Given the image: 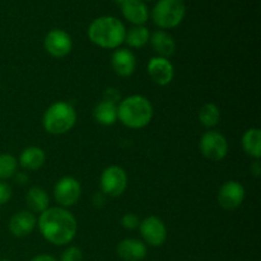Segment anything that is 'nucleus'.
<instances>
[{"instance_id": "f3484780", "label": "nucleus", "mask_w": 261, "mask_h": 261, "mask_svg": "<svg viewBox=\"0 0 261 261\" xmlns=\"http://www.w3.org/2000/svg\"><path fill=\"white\" fill-rule=\"evenodd\" d=\"M150 45H152L153 50L158 54L161 58H166L172 56L176 50V42L173 40L172 36L167 33L166 31H155L152 36H150Z\"/></svg>"}, {"instance_id": "20e7f679", "label": "nucleus", "mask_w": 261, "mask_h": 261, "mask_svg": "<svg viewBox=\"0 0 261 261\" xmlns=\"http://www.w3.org/2000/svg\"><path fill=\"white\" fill-rule=\"evenodd\" d=\"M76 121V112L70 103L55 102L45 111L42 125L48 134L63 135L70 132Z\"/></svg>"}, {"instance_id": "1a4fd4ad", "label": "nucleus", "mask_w": 261, "mask_h": 261, "mask_svg": "<svg viewBox=\"0 0 261 261\" xmlns=\"http://www.w3.org/2000/svg\"><path fill=\"white\" fill-rule=\"evenodd\" d=\"M43 47L53 58L61 59L69 55L73 47V41L68 32L63 30H51L46 35Z\"/></svg>"}, {"instance_id": "473e14b6", "label": "nucleus", "mask_w": 261, "mask_h": 261, "mask_svg": "<svg viewBox=\"0 0 261 261\" xmlns=\"http://www.w3.org/2000/svg\"><path fill=\"white\" fill-rule=\"evenodd\" d=\"M0 261H9V260H7V259H2Z\"/></svg>"}, {"instance_id": "6ab92c4d", "label": "nucleus", "mask_w": 261, "mask_h": 261, "mask_svg": "<svg viewBox=\"0 0 261 261\" xmlns=\"http://www.w3.org/2000/svg\"><path fill=\"white\" fill-rule=\"evenodd\" d=\"M25 203H27L30 212L32 213H42L48 208L50 199L47 193L42 188H31L25 195Z\"/></svg>"}, {"instance_id": "a211bd4d", "label": "nucleus", "mask_w": 261, "mask_h": 261, "mask_svg": "<svg viewBox=\"0 0 261 261\" xmlns=\"http://www.w3.org/2000/svg\"><path fill=\"white\" fill-rule=\"evenodd\" d=\"M46 161V154L41 148L28 147L20 153L19 163L24 170L37 171L43 166Z\"/></svg>"}, {"instance_id": "ddd939ff", "label": "nucleus", "mask_w": 261, "mask_h": 261, "mask_svg": "<svg viewBox=\"0 0 261 261\" xmlns=\"http://www.w3.org/2000/svg\"><path fill=\"white\" fill-rule=\"evenodd\" d=\"M37 224L36 216L30 211L15 213L9 221V231L15 237H25L33 232Z\"/></svg>"}, {"instance_id": "9d476101", "label": "nucleus", "mask_w": 261, "mask_h": 261, "mask_svg": "<svg viewBox=\"0 0 261 261\" xmlns=\"http://www.w3.org/2000/svg\"><path fill=\"white\" fill-rule=\"evenodd\" d=\"M139 229L142 237L149 246H161L167 239V229L165 223L155 216L143 219L139 224Z\"/></svg>"}, {"instance_id": "423d86ee", "label": "nucleus", "mask_w": 261, "mask_h": 261, "mask_svg": "<svg viewBox=\"0 0 261 261\" xmlns=\"http://www.w3.org/2000/svg\"><path fill=\"white\" fill-rule=\"evenodd\" d=\"M103 195L116 198L120 196L127 188V175L124 168L119 166H110L105 168L99 180Z\"/></svg>"}, {"instance_id": "0eeeda50", "label": "nucleus", "mask_w": 261, "mask_h": 261, "mask_svg": "<svg viewBox=\"0 0 261 261\" xmlns=\"http://www.w3.org/2000/svg\"><path fill=\"white\" fill-rule=\"evenodd\" d=\"M200 153L208 160L218 162L222 161L228 153V143L224 135L218 132H206L201 137L200 143H199Z\"/></svg>"}, {"instance_id": "393cba45", "label": "nucleus", "mask_w": 261, "mask_h": 261, "mask_svg": "<svg viewBox=\"0 0 261 261\" xmlns=\"http://www.w3.org/2000/svg\"><path fill=\"white\" fill-rule=\"evenodd\" d=\"M83 260V252L79 247L71 246L68 247L61 255L60 261H82Z\"/></svg>"}, {"instance_id": "c85d7f7f", "label": "nucleus", "mask_w": 261, "mask_h": 261, "mask_svg": "<svg viewBox=\"0 0 261 261\" xmlns=\"http://www.w3.org/2000/svg\"><path fill=\"white\" fill-rule=\"evenodd\" d=\"M250 171H251V173L255 176V177H260V175H261L260 160H255L254 162H252V165L250 166Z\"/></svg>"}, {"instance_id": "cd10ccee", "label": "nucleus", "mask_w": 261, "mask_h": 261, "mask_svg": "<svg viewBox=\"0 0 261 261\" xmlns=\"http://www.w3.org/2000/svg\"><path fill=\"white\" fill-rule=\"evenodd\" d=\"M103 99L105 101L112 102V103L116 105L117 101H120V93L116 88H107L103 94Z\"/></svg>"}, {"instance_id": "c756f323", "label": "nucleus", "mask_w": 261, "mask_h": 261, "mask_svg": "<svg viewBox=\"0 0 261 261\" xmlns=\"http://www.w3.org/2000/svg\"><path fill=\"white\" fill-rule=\"evenodd\" d=\"M31 261H58V260H56L54 256H51V255L41 254V255H37V256H35L33 259H31Z\"/></svg>"}, {"instance_id": "4be33fe9", "label": "nucleus", "mask_w": 261, "mask_h": 261, "mask_svg": "<svg viewBox=\"0 0 261 261\" xmlns=\"http://www.w3.org/2000/svg\"><path fill=\"white\" fill-rule=\"evenodd\" d=\"M149 41V30L144 25H134L125 35V41L130 47L140 48Z\"/></svg>"}, {"instance_id": "aec40b11", "label": "nucleus", "mask_w": 261, "mask_h": 261, "mask_svg": "<svg viewBox=\"0 0 261 261\" xmlns=\"http://www.w3.org/2000/svg\"><path fill=\"white\" fill-rule=\"evenodd\" d=\"M93 116L98 124L110 126L117 121V106L112 102L102 99L93 110Z\"/></svg>"}, {"instance_id": "7c9ffc66", "label": "nucleus", "mask_w": 261, "mask_h": 261, "mask_svg": "<svg viewBox=\"0 0 261 261\" xmlns=\"http://www.w3.org/2000/svg\"><path fill=\"white\" fill-rule=\"evenodd\" d=\"M93 204H94V206H98V201H101V204L102 205H103V203H105V196H103V194L102 193H96L93 195Z\"/></svg>"}, {"instance_id": "2eb2a0df", "label": "nucleus", "mask_w": 261, "mask_h": 261, "mask_svg": "<svg viewBox=\"0 0 261 261\" xmlns=\"http://www.w3.org/2000/svg\"><path fill=\"white\" fill-rule=\"evenodd\" d=\"M117 255L124 261H142L147 256V246L137 239H125L117 245Z\"/></svg>"}, {"instance_id": "2f4dec72", "label": "nucleus", "mask_w": 261, "mask_h": 261, "mask_svg": "<svg viewBox=\"0 0 261 261\" xmlns=\"http://www.w3.org/2000/svg\"><path fill=\"white\" fill-rule=\"evenodd\" d=\"M115 2H116L117 4H120V5H121L122 3H124V2H126V0H115Z\"/></svg>"}, {"instance_id": "4468645a", "label": "nucleus", "mask_w": 261, "mask_h": 261, "mask_svg": "<svg viewBox=\"0 0 261 261\" xmlns=\"http://www.w3.org/2000/svg\"><path fill=\"white\" fill-rule=\"evenodd\" d=\"M111 65L117 75L126 78L135 71L137 59H135L134 54L127 48H117L111 56Z\"/></svg>"}, {"instance_id": "bb28decb", "label": "nucleus", "mask_w": 261, "mask_h": 261, "mask_svg": "<svg viewBox=\"0 0 261 261\" xmlns=\"http://www.w3.org/2000/svg\"><path fill=\"white\" fill-rule=\"evenodd\" d=\"M12 188H10L9 184L4 182V181H0V205H4L12 198Z\"/></svg>"}, {"instance_id": "b1692460", "label": "nucleus", "mask_w": 261, "mask_h": 261, "mask_svg": "<svg viewBox=\"0 0 261 261\" xmlns=\"http://www.w3.org/2000/svg\"><path fill=\"white\" fill-rule=\"evenodd\" d=\"M17 167L18 162L14 155L8 154V153L0 154V181L13 177L17 172Z\"/></svg>"}, {"instance_id": "6e6552de", "label": "nucleus", "mask_w": 261, "mask_h": 261, "mask_svg": "<svg viewBox=\"0 0 261 261\" xmlns=\"http://www.w3.org/2000/svg\"><path fill=\"white\" fill-rule=\"evenodd\" d=\"M82 194L81 184L76 178L65 176L56 182L54 188V198L61 208H69L79 200Z\"/></svg>"}, {"instance_id": "dca6fc26", "label": "nucleus", "mask_w": 261, "mask_h": 261, "mask_svg": "<svg viewBox=\"0 0 261 261\" xmlns=\"http://www.w3.org/2000/svg\"><path fill=\"white\" fill-rule=\"evenodd\" d=\"M124 17L135 25H143L149 18L147 5L143 0H126L121 4Z\"/></svg>"}, {"instance_id": "f8f14e48", "label": "nucleus", "mask_w": 261, "mask_h": 261, "mask_svg": "<svg viewBox=\"0 0 261 261\" xmlns=\"http://www.w3.org/2000/svg\"><path fill=\"white\" fill-rule=\"evenodd\" d=\"M148 74L150 79L158 86H167L172 82L173 75H175V69H173L172 63L168 59L161 58V56H154L148 63Z\"/></svg>"}, {"instance_id": "412c9836", "label": "nucleus", "mask_w": 261, "mask_h": 261, "mask_svg": "<svg viewBox=\"0 0 261 261\" xmlns=\"http://www.w3.org/2000/svg\"><path fill=\"white\" fill-rule=\"evenodd\" d=\"M242 147L246 154L255 160H260L261 157V132L257 127H251L246 130L242 137Z\"/></svg>"}, {"instance_id": "f03ea898", "label": "nucleus", "mask_w": 261, "mask_h": 261, "mask_svg": "<svg viewBox=\"0 0 261 261\" xmlns=\"http://www.w3.org/2000/svg\"><path fill=\"white\" fill-rule=\"evenodd\" d=\"M126 30L121 20L105 15L94 19L89 24L88 37L94 45L102 48H119L125 41Z\"/></svg>"}, {"instance_id": "5701e85b", "label": "nucleus", "mask_w": 261, "mask_h": 261, "mask_svg": "<svg viewBox=\"0 0 261 261\" xmlns=\"http://www.w3.org/2000/svg\"><path fill=\"white\" fill-rule=\"evenodd\" d=\"M199 121L205 127H213L221 121V111L214 103H205L199 110Z\"/></svg>"}, {"instance_id": "f257e3e1", "label": "nucleus", "mask_w": 261, "mask_h": 261, "mask_svg": "<svg viewBox=\"0 0 261 261\" xmlns=\"http://www.w3.org/2000/svg\"><path fill=\"white\" fill-rule=\"evenodd\" d=\"M38 228L46 241L56 246L70 244L78 231L76 219L65 208H47L40 214Z\"/></svg>"}, {"instance_id": "39448f33", "label": "nucleus", "mask_w": 261, "mask_h": 261, "mask_svg": "<svg viewBox=\"0 0 261 261\" xmlns=\"http://www.w3.org/2000/svg\"><path fill=\"white\" fill-rule=\"evenodd\" d=\"M186 7L184 0H158L152 10V19L163 30L175 28L182 22Z\"/></svg>"}, {"instance_id": "a878e982", "label": "nucleus", "mask_w": 261, "mask_h": 261, "mask_svg": "<svg viewBox=\"0 0 261 261\" xmlns=\"http://www.w3.org/2000/svg\"><path fill=\"white\" fill-rule=\"evenodd\" d=\"M121 224H122V227H124V228H126V229L139 228L140 219H139V217L137 216V214L126 213L121 218Z\"/></svg>"}, {"instance_id": "7ed1b4c3", "label": "nucleus", "mask_w": 261, "mask_h": 261, "mask_svg": "<svg viewBox=\"0 0 261 261\" xmlns=\"http://www.w3.org/2000/svg\"><path fill=\"white\" fill-rule=\"evenodd\" d=\"M153 117V106L144 96L134 94L120 101L117 106V119L130 129L145 127Z\"/></svg>"}, {"instance_id": "9b49d317", "label": "nucleus", "mask_w": 261, "mask_h": 261, "mask_svg": "<svg viewBox=\"0 0 261 261\" xmlns=\"http://www.w3.org/2000/svg\"><path fill=\"white\" fill-rule=\"evenodd\" d=\"M218 204L226 211H233L242 204L245 199V188L239 181H227L218 191Z\"/></svg>"}]
</instances>
